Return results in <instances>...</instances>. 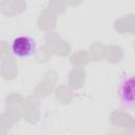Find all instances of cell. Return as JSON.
Instances as JSON below:
<instances>
[{"label": "cell", "instance_id": "2", "mask_svg": "<svg viewBox=\"0 0 135 135\" xmlns=\"http://www.w3.org/2000/svg\"><path fill=\"white\" fill-rule=\"evenodd\" d=\"M118 97L122 109H132L134 105V78L132 74H124L118 85Z\"/></svg>", "mask_w": 135, "mask_h": 135}, {"label": "cell", "instance_id": "1", "mask_svg": "<svg viewBox=\"0 0 135 135\" xmlns=\"http://www.w3.org/2000/svg\"><path fill=\"white\" fill-rule=\"evenodd\" d=\"M11 52L14 57L27 59L33 57L37 52V42L36 40L26 35L18 36L12 40Z\"/></svg>", "mask_w": 135, "mask_h": 135}]
</instances>
